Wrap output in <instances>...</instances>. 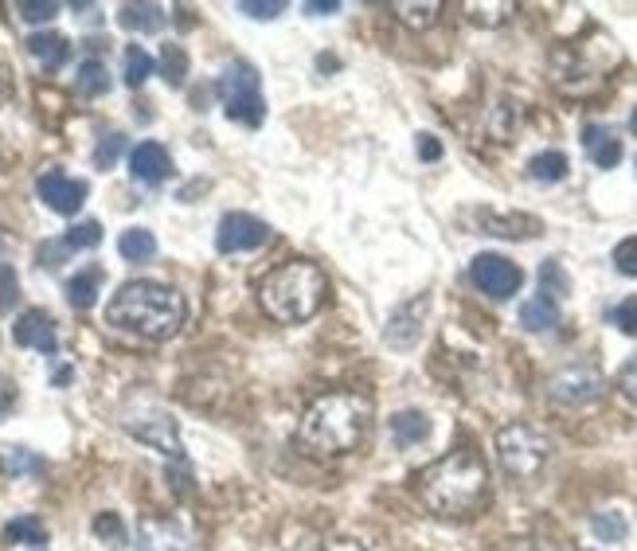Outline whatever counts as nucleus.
I'll return each instance as SVG.
<instances>
[{
  "instance_id": "nucleus-1",
  "label": "nucleus",
  "mask_w": 637,
  "mask_h": 551,
  "mask_svg": "<svg viewBox=\"0 0 637 551\" xmlns=\"http://www.w3.org/2000/svg\"><path fill=\"white\" fill-rule=\"evenodd\" d=\"M372 422V399L360 392H328L313 403L298 427V446L313 458H337L357 450Z\"/></svg>"
},
{
  "instance_id": "nucleus-2",
  "label": "nucleus",
  "mask_w": 637,
  "mask_h": 551,
  "mask_svg": "<svg viewBox=\"0 0 637 551\" xmlns=\"http://www.w3.org/2000/svg\"><path fill=\"white\" fill-rule=\"evenodd\" d=\"M188 318V306L172 286L165 282H125L106 306V321L122 333H133L141 340H169L180 333Z\"/></svg>"
},
{
  "instance_id": "nucleus-3",
  "label": "nucleus",
  "mask_w": 637,
  "mask_h": 551,
  "mask_svg": "<svg viewBox=\"0 0 637 551\" xmlns=\"http://www.w3.org/2000/svg\"><path fill=\"white\" fill-rule=\"evenodd\" d=\"M489 469L473 450H450L419 474V496L434 516H469L485 505Z\"/></svg>"
},
{
  "instance_id": "nucleus-4",
  "label": "nucleus",
  "mask_w": 637,
  "mask_h": 551,
  "mask_svg": "<svg viewBox=\"0 0 637 551\" xmlns=\"http://www.w3.org/2000/svg\"><path fill=\"white\" fill-rule=\"evenodd\" d=\"M325 294H328L325 274H321V266H313V262H305V259L286 262V266L271 271L263 278V286H259L263 309L274 321H281V325H301V321H310L313 313L325 306Z\"/></svg>"
},
{
  "instance_id": "nucleus-5",
  "label": "nucleus",
  "mask_w": 637,
  "mask_h": 551,
  "mask_svg": "<svg viewBox=\"0 0 637 551\" xmlns=\"http://www.w3.org/2000/svg\"><path fill=\"white\" fill-rule=\"evenodd\" d=\"M552 450H555L552 439L540 427H532V422H508L497 434V462L516 481H528V477L540 474L548 466V458H552Z\"/></svg>"
},
{
  "instance_id": "nucleus-6",
  "label": "nucleus",
  "mask_w": 637,
  "mask_h": 551,
  "mask_svg": "<svg viewBox=\"0 0 637 551\" xmlns=\"http://www.w3.org/2000/svg\"><path fill=\"white\" fill-rule=\"evenodd\" d=\"M219 98L227 106V118L247 130H259L266 118V98H263V83H259V71L251 63H231L219 75L216 83Z\"/></svg>"
},
{
  "instance_id": "nucleus-7",
  "label": "nucleus",
  "mask_w": 637,
  "mask_h": 551,
  "mask_svg": "<svg viewBox=\"0 0 637 551\" xmlns=\"http://www.w3.org/2000/svg\"><path fill=\"white\" fill-rule=\"evenodd\" d=\"M606 392V380L594 364H567L548 380V399L560 407H591Z\"/></svg>"
},
{
  "instance_id": "nucleus-8",
  "label": "nucleus",
  "mask_w": 637,
  "mask_h": 551,
  "mask_svg": "<svg viewBox=\"0 0 637 551\" xmlns=\"http://www.w3.org/2000/svg\"><path fill=\"white\" fill-rule=\"evenodd\" d=\"M469 282H473L485 298L508 301L520 286H525V271H520L513 259H505V254H478V259L469 262Z\"/></svg>"
},
{
  "instance_id": "nucleus-9",
  "label": "nucleus",
  "mask_w": 637,
  "mask_h": 551,
  "mask_svg": "<svg viewBox=\"0 0 637 551\" xmlns=\"http://www.w3.org/2000/svg\"><path fill=\"white\" fill-rule=\"evenodd\" d=\"M271 243V224H263L251 212H227L216 227V251L219 254H247Z\"/></svg>"
},
{
  "instance_id": "nucleus-10",
  "label": "nucleus",
  "mask_w": 637,
  "mask_h": 551,
  "mask_svg": "<svg viewBox=\"0 0 637 551\" xmlns=\"http://www.w3.org/2000/svg\"><path fill=\"white\" fill-rule=\"evenodd\" d=\"M122 551H196V540L180 520H165V516H149L133 528Z\"/></svg>"
},
{
  "instance_id": "nucleus-11",
  "label": "nucleus",
  "mask_w": 637,
  "mask_h": 551,
  "mask_svg": "<svg viewBox=\"0 0 637 551\" xmlns=\"http://www.w3.org/2000/svg\"><path fill=\"white\" fill-rule=\"evenodd\" d=\"M86 180H75V177H67V172H44V177L36 180V196L44 200L47 207L56 215H75L83 212L86 204Z\"/></svg>"
},
{
  "instance_id": "nucleus-12",
  "label": "nucleus",
  "mask_w": 637,
  "mask_h": 551,
  "mask_svg": "<svg viewBox=\"0 0 637 551\" xmlns=\"http://www.w3.org/2000/svg\"><path fill=\"white\" fill-rule=\"evenodd\" d=\"M426 313H431V294H419V298L404 301V306L392 313V321H387L384 340L392 348H399V352L414 348L422 337V321H426Z\"/></svg>"
},
{
  "instance_id": "nucleus-13",
  "label": "nucleus",
  "mask_w": 637,
  "mask_h": 551,
  "mask_svg": "<svg viewBox=\"0 0 637 551\" xmlns=\"http://www.w3.org/2000/svg\"><path fill=\"white\" fill-rule=\"evenodd\" d=\"M12 337H16L20 348H36V352H44V356L59 352L56 321H51V313H44V309H24L16 318V325H12Z\"/></svg>"
},
{
  "instance_id": "nucleus-14",
  "label": "nucleus",
  "mask_w": 637,
  "mask_h": 551,
  "mask_svg": "<svg viewBox=\"0 0 637 551\" xmlns=\"http://www.w3.org/2000/svg\"><path fill=\"white\" fill-rule=\"evenodd\" d=\"M473 219H478L481 231L497 235V239H536V235L544 231V224H540L536 215H525V212H493V207H478Z\"/></svg>"
},
{
  "instance_id": "nucleus-15",
  "label": "nucleus",
  "mask_w": 637,
  "mask_h": 551,
  "mask_svg": "<svg viewBox=\"0 0 637 551\" xmlns=\"http://www.w3.org/2000/svg\"><path fill=\"white\" fill-rule=\"evenodd\" d=\"M130 177L145 188H157L172 177V157L157 141H141L137 149H130Z\"/></svg>"
},
{
  "instance_id": "nucleus-16",
  "label": "nucleus",
  "mask_w": 637,
  "mask_h": 551,
  "mask_svg": "<svg viewBox=\"0 0 637 551\" xmlns=\"http://www.w3.org/2000/svg\"><path fill=\"white\" fill-rule=\"evenodd\" d=\"M582 149H587V157L599 165V169H618L622 160V137L610 125H587L582 130Z\"/></svg>"
},
{
  "instance_id": "nucleus-17",
  "label": "nucleus",
  "mask_w": 637,
  "mask_h": 551,
  "mask_svg": "<svg viewBox=\"0 0 637 551\" xmlns=\"http://www.w3.org/2000/svg\"><path fill=\"white\" fill-rule=\"evenodd\" d=\"M130 430L137 434L141 442H149V446H157L160 454H169V458H184L180 454V434H177V422L169 419V415H153L149 422H130Z\"/></svg>"
},
{
  "instance_id": "nucleus-18",
  "label": "nucleus",
  "mask_w": 637,
  "mask_h": 551,
  "mask_svg": "<svg viewBox=\"0 0 637 551\" xmlns=\"http://www.w3.org/2000/svg\"><path fill=\"white\" fill-rule=\"evenodd\" d=\"M426 439H431V419H426V411H414V407H407V411H395L392 415V442L399 450L422 446Z\"/></svg>"
},
{
  "instance_id": "nucleus-19",
  "label": "nucleus",
  "mask_w": 637,
  "mask_h": 551,
  "mask_svg": "<svg viewBox=\"0 0 637 551\" xmlns=\"http://www.w3.org/2000/svg\"><path fill=\"white\" fill-rule=\"evenodd\" d=\"M28 51L36 63L47 67V71H59V67L67 63V56H71V44H67V36H59V32H32Z\"/></svg>"
},
{
  "instance_id": "nucleus-20",
  "label": "nucleus",
  "mask_w": 637,
  "mask_h": 551,
  "mask_svg": "<svg viewBox=\"0 0 637 551\" xmlns=\"http://www.w3.org/2000/svg\"><path fill=\"white\" fill-rule=\"evenodd\" d=\"M520 325L528 333H548L552 325H560V301L544 298V294H536L520 306Z\"/></svg>"
},
{
  "instance_id": "nucleus-21",
  "label": "nucleus",
  "mask_w": 637,
  "mask_h": 551,
  "mask_svg": "<svg viewBox=\"0 0 637 551\" xmlns=\"http://www.w3.org/2000/svg\"><path fill=\"white\" fill-rule=\"evenodd\" d=\"M118 24H122L125 32H160L165 28V9L160 4H122V12H118Z\"/></svg>"
},
{
  "instance_id": "nucleus-22",
  "label": "nucleus",
  "mask_w": 637,
  "mask_h": 551,
  "mask_svg": "<svg viewBox=\"0 0 637 551\" xmlns=\"http://www.w3.org/2000/svg\"><path fill=\"white\" fill-rule=\"evenodd\" d=\"M98 290H103V271L98 266H86L75 278H67V301L75 309H91L98 301Z\"/></svg>"
},
{
  "instance_id": "nucleus-23",
  "label": "nucleus",
  "mask_w": 637,
  "mask_h": 551,
  "mask_svg": "<svg viewBox=\"0 0 637 551\" xmlns=\"http://www.w3.org/2000/svg\"><path fill=\"white\" fill-rule=\"evenodd\" d=\"M567 153L560 149H544V153H536L532 160H528V177L536 180V184H560L563 177H567Z\"/></svg>"
},
{
  "instance_id": "nucleus-24",
  "label": "nucleus",
  "mask_w": 637,
  "mask_h": 551,
  "mask_svg": "<svg viewBox=\"0 0 637 551\" xmlns=\"http://www.w3.org/2000/svg\"><path fill=\"white\" fill-rule=\"evenodd\" d=\"M0 469H4V477H44L47 462L24 446H9L0 454Z\"/></svg>"
},
{
  "instance_id": "nucleus-25",
  "label": "nucleus",
  "mask_w": 637,
  "mask_h": 551,
  "mask_svg": "<svg viewBox=\"0 0 637 551\" xmlns=\"http://www.w3.org/2000/svg\"><path fill=\"white\" fill-rule=\"evenodd\" d=\"M75 91L83 98H98V94L110 91V71H106L103 59H83L75 71Z\"/></svg>"
},
{
  "instance_id": "nucleus-26",
  "label": "nucleus",
  "mask_w": 637,
  "mask_h": 551,
  "mask_svg": "<svg viewBox=\"0 0 637 551\" xmlns=\"http://www.w3.org/2000/svg\"><path fill=\"white\" fill-rule=\"evenodd\" d=\"M118 254H122L125 262H149L153 254H157V239H153V231H145V227H130V231L118 235Z\"/></svg>"
},
{
  "instance_id": "nucleus-27",
  "label": "nucleus",
  "mask_w": 637,
  "mask_h": 551,
  "mask_svg": "<svg viewBox=\"0 0 637 551\" xmlns=\"http://www.w3.org/2000/svg\"><path fill=\"white\" fill-rule=\"evenodd\" d=\"M4 543H24V548H39L47 543V524L39 516H16L4 524Z\"/></svg>"
},
{
  "instance_id": "nucleus-28",
  "label": "nucleus",
  "mask_w": 637,
  "mask_h": 551,
  "mask_svg": "<svg viewBox=\"0 0 637 551\" xmlns=\"http://www.w3.org/2000/svg\"><path fill=\"white\" fill-rule=\"evenodd\" d=\"M153 56L149 51H145V47H137V44H130L122 51V75H125V86H133V91H137V86H145V79L153 75Z\"/></svg>"
},
{
  "instance_id": "nucleus-29",
  "label": "nucleus",
  "mask_w": 637,
  "mask_h": 551,
  "mask_svg": "<svg viewBox=\"0 0 637 551\" xmlns=\"http://www.w3.org/2000/svg\"><path fill=\"white\" fill-rule=\"evenodd\" d=\"M392 9L407 28H431L434 20H438L442 4L438 0H426V4H422V0H399V4H392Z\"/></svg>"
},
{
  "instance_id": "nucleus-30",
  "label": "nucleus",
  "mask_w": 637,
  "mask_h": 551,
  "mask_svg": "<svg viewBox=\"0 0 637 551\" xmlns=\"http://www.w3.org/2000/svg\"><path fill=\"white\" fill-rule=\"evenodd\" d=\"M591 532L599 536L602 543H622L629 536V524L622 513H614V508H602V513L591 516Z\"/></svg>"
},
{
  "instance_id": "nucleus-31",
  "label": "nucleus",
  "mask_w": 637,
  "mask_h": 551,
  "mask_svg": "<svg viewBox=\"0 0 637 551\" xmlns=\"http://www.w3.org/2000/svg\"><path fill=\"white\" fill-rule=\"evenodd\" d=\"M540 294L552 301L567 298L572 294V278H567V271H563V262L548 259L544 266H540Z\"/></svg>"
},
{
  "instance_id": "nucleus-32",
  "label": "nucleus",
  "mask_w": 637,
  "mask_h": 551,
  "mask_svg": "<svg viewBox=\"0 0 637 551\" xmlns=\"http://www.w3.org/2000/svg\"><path fill=\"white\" fill-rule=\"evenodd\" d=\"M98 243H103V224H98V219H83V224H75L63 235L67 251H91V247H98Z\"/></svg>"
},
{
  "instance_id": "nucleus-33",
  "label": "nucleus",
  "mask_w": 637,
  "mask_h": 551,
  "mask_svg": "<svg viewBox=\"0 0 637 551\" xmlns=\"http://www.w3.org/2000/svg\"><path fill=\"white\" fill-rule=\"evenodd\" d=\"M160 75H165V83L180 86L188 75V56L180 44H165V51H160Z\"/></svg>"
},
{
  "instance_id": "nucleus-34",
  "label": "nucleus",
  "mask_w": 637,
  "mask_h": 551,
  "mask_svg": "<svg viewBox=\"0 0 637 551\" xmlns=\"http://www.w3.org/2000/svg\"><path fill=\"white\" fill-rule=\"evenodd\" d=\"M94 536L98 540H106V543H118V548H125V524H122V516L118 513H98L94 516Z\"/></svg>"
},
{
  "instance_id": "nucleus-35",
  "label": "nucleus",
  "mask_w": 637,
  "mask_h": 551,
  "mask_svg": "<svg viewBox=\"0 0 637 551\" xmlns=\"http://www.w3.org/2000/svg\"><path fill=\"white\" fill-rule=\"evenodd\" d=\"M122 153H125V137H122V133H106V137L98 141V149H94V165H98V169H113Z\"/></svg>"
},
{
  "instance_id": "nucleus-36",
  "label": "nucleus",
  "mask_w": 637,
  "mask_h": 551,
  "mask_svg": "<svg viewBox=\"0 0 637 551\" xmlns=\"http://www.w3.org/2000/svg\"><path fill=\"white\" fill-rule=\"evenodd\" d=\"M610 325L626 333V337H637V298H626L610 309Z\"/></svg>"
},
{
  "instance_id": "nucleus-37",
  "label": "nucleus",
  "mask_w": 637,
  "mask_h": 551,
  "mask_svg": "<svg viewBox=\"0 0 637 551\" xmlns=\"http://www.w3.org/2000/svg\"><path fill=\"white\" fill-rule=\"evenodd\" d=\"M466 9L478 24H505V20L516 12V4L513 0H505V4H466Z\"/></svg>"
},
{
  "instance_id": "nucleus-38",
  "label": "nucleus",
  "mask_w": 637,
  "mask_h": 551,
  "mask_svg": "<svg viewBox=\"0 0 637 551\" xmlns=\"http://www.w3.org/2000/svg\"><path fill=\"white\" fill-rule=\"evenodd\" d=\"M16 12L28 20V24H47V20H56L59 4L56 0H20Z\"/></svg>"
},
{
  "instance_id": "nucleus-39",
  "label": "nucleus",
  "mask_w": 637,
  "mask_h": 551,
  "mask_svg": "<svg viewBox=\"0 0 637 551\" xmlns=\"http://www.w3.org/2000/svg\"><path fill=\"white\" fill-rule=\"evenodd\" d=\"M16 301H20V278L9 262H0V313H9Z\"/></svg>"
},
{
  "instance_id": "nucleus-40",
  "label": "nucleus",
  "mask_w": 637,
  "mask_h": 551,
  "mask_svg": "<svg viewBox=\"0 0 637 551\" xmlns=\"http://www.w3.org/2000/svg\"><path fill=\"white\" fill-rule=\"evenodd\" d=\"M614 266H618V274H626V278H637V235L634 239H622V243L614 247Z\"/></svg>"
},
{
  "instance_id": "nucleus-41",
  "label": "nucleus",
  "mask_w": 637,
  "mask_h": 551,
  "mask_svg": "<svg viewBox=\"0 0 637 551\" xmlns=\"http://www.w3.org/2000/svg\"><path fill=\"white\" fill-rule=\"evenodd\" d=\"M239 12H247V16H254V20H274L278 12H286V4H281V0H271V4H263V0H243Z\"/></svg>"
},
{
  "instance_id": "nucleus-42",
  "label": "nucleus",
  "mask_w": 637,
  "mask_h": 551,
  "mask_svg": "<svg viewBox=\"0 0 637 551\" xmlns=\"http://www.w3.org/2000/svg\"><path fill=\"white\" fill-rule=\"evenodd\" d=\"M618 392L626 395L629 403H637V356L618 372Z\"/></svg>"
},
{
  "instance_id": "nucleus-43",
  "label": "nucleus",
  "mask_w": 637,
  "mask_h": 551,
  "mask_svg": "<svg viewBox=\"0 0 637 551\" xmlns=\"http://www.w3.org/2000/svg\"><path fill=\"white\" fill-rule=\"evenodd\" d=\"M414 149H419L422 160H442V141L434 137V133H419V141H414Z\"/></svg>"
},
{
  "instance_id": "nucleus-44",
  "label": "nucleus",
  "mask_w": 637,
  "mask_h": 551,
  "mask_svg": "<svg viewBox=\"0 0 637 551\" xmlns=\"http://www.w3.org/2000/svg\"><path fill=\"white\" fill-rule=\"evenodd\" d=\"M301 9L310 12V16H328V12H337L340 4H337V0H305Z\"/></svg>"
},
{
  "instance_id": "nucleus-45",
  "label": "nucleus",
  "mask_w": 637,
  "mask_h": 551,
  "mask_svg": "<svg viewBox=\"0 0 637 551\" xmlns=\"http://www.w3.org/2000/svg\"><path fill=\"white\" fill-rule=\"evenodd\" d=\"M12 403H16V392H12V383L0 375V419L12 411Z\"/></svg>"
},
{
  "instance_id": "nucleus-46",
  "label": "nucleus",
  "mask_w": 637,
  "mask_h": 551,
  "mask_svg": "<svg viewBox=\"0 0 637 551\" xmlns=\"http://www.w3.org/2000/svg\"><path fill=\"white\" fill-rule=\"evenodd\" d=\"M317 551H368V548L357 540H328V543H321Z\"/></svg>"
},
{
  "instance_id": "nucleus-47",
  "label": "nucleus",
  "mask_w": 637,
  "mask_h": 551,
  "mask_svg": "<svg viewBox=\"0 0 637 551\" xmlns=\"http://www.w3.org/2000/svg\"><path fill=\"white\" fill-rule=\"evenodd\" d=\"M67 380H71V368H56V375H51V383H56V387H63Z\"/></svg>"
},
{
  "instance_id": "nucleus-48",
  "label": "nucleus",
  "mask_w": 637,
  "mask_h": 551,
  "mask_svg": "<svg viewBox=\"0 0 637 551\" xmlns=\"http://www.w3.org/2000/svg\"><path fill=\"white\" fill-rule=\"evenodd\" d=\"M520 551H552V548H544V543H525Z\"/></svg>"
},
{
  "instance_id": "nucleus-49",
  "label": "nucleus",
  "mask_w": 637,
  "mask_h": 551,
  "mask_svg": "<svg viewBox=\"0 0 637 551\" xmlns=\"http://www.w3.org/2000/svg\"><path fill=\"white\" fill-rule=\"evenodd\" d=\"M629 133L637 137V110H634V118H629Z\"/></svg>"
}]
</instances>
